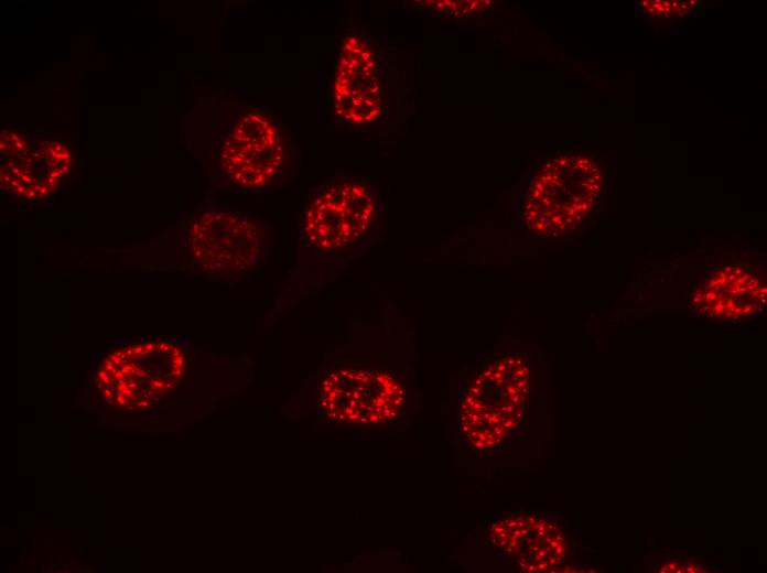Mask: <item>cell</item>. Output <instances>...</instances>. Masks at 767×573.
<instances>
[{"instance_id":"obj_4","label":"cell","mask_w":767,"mask_h":573,"mask_svg":"<svg viewBox=\"0 0 767 573\" xmlns=\"http://www.w3.org/2000/svg\"><path fill=\"white\" fill-rule=\"evenodd\" d=\"M331 101L339 122L375 138L398 134L412 110L398 55L359 28L348 30L341 41Z\"/></svg>"},{"instance_id":"obj_1","label":"cell","mask_w":767,"mask_h":573,"mask_svg":"<svg viewBox=\"0 0 767 573\" xmlns=\"http://www.w3.org/2000/svg\"><path fill=\"white\" fill-rule=\"evenodd\" d=\"M399 309L384 299L381 325L352 322V342L328 354L295 401L324 424L398 422L415 408L413 370L400 350Z\"/></svg>"},{"instance_id":"obj_2","label":"cell","mask_w":767,"mask_h":573,"mask_svg":"<svg viewBox=\"0 0 767 573\" xmlns=\"http://www.w3.org/2000/svg\"><path fill=\"white\" fill-rule=\"evenodd\" d=\"M386 201L377 184L337 171L305 195L294 262L264 317L266 325L317 294L382 237Z\"/></svg>"},{"instance_id":"obj_3","label":"cell","mask_w":767,"mask_h":573,"mask_svg":"<svg viewBox=\"0 0 767 573\" xmlns=\"http://www.w3.org/2000/svg\"><path fill=\"white\" fill-rule=\"evenodd\" d=\"M608 182V167L593 154L564 152L540 158L515 187V225L538 242L575 241L603 209Z\"/></svg>"},{"instance_id":"obj_5","label":"cell","mask_w":767,"mask_h":573,"mask_svg":"<svg viewBox=\"0 0 767 573\" xmlns=\"http://www.w3.org/2000/svg\"><path fill=\"white\" fill-rule=\"evenodd\" d=\"M272 236L271 225L252 214L205 205L185 223L184 259L193 272L236 282L266 263Z\"/></svg>"},{"instance_id":"obj_7","label":"cell","mask_w":767,"mask_h":573,"mask_svg":"<svg viewBox=\"0 0 767 573\" xmlns=\"http://www.w3.org/2000/svg\"><path fill=\"white\" fill-rule=\"evenodd\" d=\"M683 300L692 314L710 320L757 317L766 309L765 266L743 259L709 264L694 273Z\"/></svg>"},{"instance_id":"obj_9","label":"cell","mask_w":767,"mask_h":573,"mask_svg":"<svg viewBox=\"0 0 767 573\" xmlns=\"http://www.w3.org/2000/svg\"><path fill=\"white\" fill-rule=\"evenodd\" d=\"M426 11L441 17H477L489 7L488 1H430L423 2Z\"/></svg>"},{"instance_id":"obj_8","label":"cell","mask_w":767,"mask_h":573,"mask_svg":"<svg viewBox=\"0 0 767 573\" xmlns=\"http://www.w3.org/2000/svg\"><path fill=\"white\" fill-rule=\"evenodd\" d=\"M71 162L68 149L57 141L29 143L17 153L1 156V187L20 198H43L55 191Z\"/></svg>"},{"instance_id":"obj_6","label":"cell","mask_w":767,"mask_h":573,"mask_svg":"<svg viewBox=\"0 0 767 573\" xmlns=\"http://www.w3.org/2000/svg\"><path fill=\"white\" fill-rule=\"evenodd\" d=\"M298 147L289 130L260 106L241 109L219 141L216 169L224 183L247 193H268L294 173Z\"/></svg>"}]
</instances>
